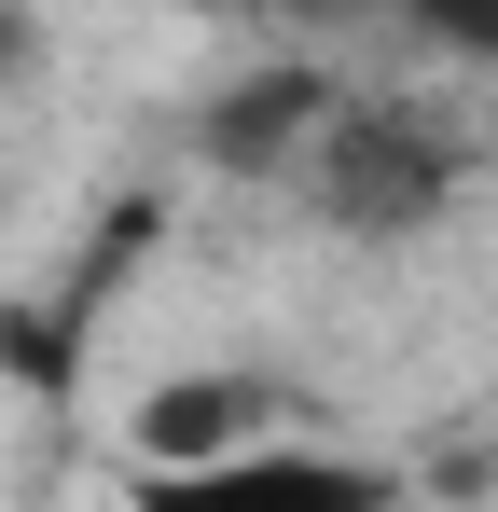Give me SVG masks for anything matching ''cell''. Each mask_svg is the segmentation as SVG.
Masks as SVG:
<instances>
[{"label": "cell", "instance_id": "cell-2", "mask_svg": "<svg viewBox=\"0 0 498 512\" xmlns=\"http://www.w3.org/2000/svg\"><path fill=\"white\" fill-rule=\"evenodd\" d=\"M125 512H402V485L332 443H236L208 471H125Z\"/></svg>", "mask_w": 498, "mask_h": 512}, {"label": "cell", "instance_id": "cell-3", "mask_svg": "<svg viewBox=\"0 0 498 512\" xmlns=\"http://www.w3.org/2000/svg\"><path fill=\"white\" fill-rule=\"evenodd\" d=\"M332 97H346V84H332L319 56H263V70H236V84L194 111V153H208L222 180H305Z\"/></svg>", "mask_w": 498, "mask_h": 512}, {"label": "cell", "instance_id": "cell-5", "mask_svg": "<svg viewBox=\"0 0 498 512\" xmlns=\"http://www.w3.org/2000/svg\"><path fill=\"white\" fill-rule=\"evenodd\" d=\"M14 56H28V28H0V70H14Z\"/></svg>", "mask_w": 498, "mask_h": 512}, {"label": "cell", "instance_id": "cell-4", "mask_svg": "<svg viewBox=\"0 0 498 512\" xmlns=\"http://www.w3.org/2000/svg\"><path fill=\"white\" fill-rule=\"evenodd\" d=\"M236 443H277V388L263 374H180L139 402V471H208Z\"/></svg>", "mask_w": 498, "mask_h": 512}, {"label": "cell", "instance_id": "cell-1", "mask_svg": "<svg viewBox=\"0 0 498 512\" xmlns=\"http://www.w3.org/2000/svg\"><path fill=\"white\" fill-rule=\"evenodd\" d=\"M485 167V139L443 111V97H388V84H346L319 125V153H305V208H319V236H360V250H402L429 236L457 194Z\"/></svg>", "mask_w": 498, "mask_h": 512}]
</instances>
